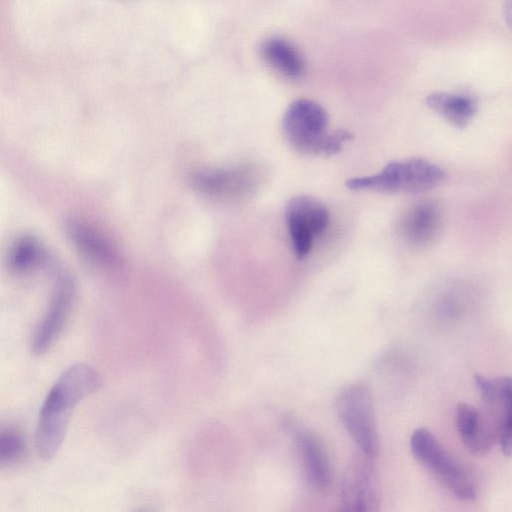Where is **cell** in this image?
I'll use <instances>...</instances> for the list:
<instances>
[{
  "label": "cell",
  "mask_w": 512,
  "mask_h": 512,
  "mask_svg": "<svg viewBox=\"0 0 512 512\" xmlns=\"http://www.w3.org/2000/svg\"><path fill=\"white\" fill-rule=\"evenodd\" d=\"M101 383L100 374L85 363L73 364L60 374L39 412L35 447L41 458L49 460L56 455L65 438L73 410Z\"/></svg>",
  "instance_id": "cell-1"
},
{
  "label": "cell",
  "mask_w": 512,
  "mask_h": 512,
  "mask_svg": "<svg viewBox=\"0 0 512 512\" xmlns=\"http://www.w3.org/2000/svg\"><path fill=\"white\" fill-rule=\"evenodd\" d=\"M328 123V114L320 104L301 98L287 107L282 129L287 142L296 151L332 156L339 153L353 136L343 129L328 131Z\"/></svg>",
  "instance_id": "cell-2"
},
{
  "label": "cell",
  "mask_w": 512,
  "mask_h": 512,
  "mask_svg": "<svg viewBox=\"0 0 512 512\" xmlns=\"http://www.w3.org/2000/svg\"><path fill=\"white\" fill-rule=\"evenodd\" d=\"M445 179L446 172L440 166L422 158H409L389 162L375 175L350 178L346 187L385 194L418 193L439 186Z\"/></svg>",
  "instance_id": "cell-3"
},
{
  "label": "cell",
  "mask_w": 512,
  "mask_h": 512,
  "mask_svg": "<svg viewBox=\"0 0 512 512\" xmlns=\"http://www.w3.org/2000/svg\"><path fill=\"white\" fill-rule=\"evenodd\" d=\"M414 458L423 465L456 498L474 501L476 486L467 471L447 452L434 434L417 428L410 438Z\"/></svg>",
  "instance_id": "cell-4"
},
{
  "label": "cell",
  "mask_w": 512,
  "mask_h": 512,
  "mask_svg": "<svg viewBox=\"0 0 512 512\" xmlns=\"http://www.w3.org/2000/svg\"><path fill=\"white\" fill-rule=\"evenodd\" d=\"M336 410L358 449L375 458L379 450V437L369 388L363 384L347 386L336 400Z\"/></svg>",
  "instance_id": "cell-5"
},
{
  "label": "cell",
  "mask_w": 512,
  "mask_h": 512,
  "mask_svg": "<svg viewBox=\"0 0 512 512\" xmlns=\"http://www.w3.org/2000/svg\"><path fill=\"white\" fill-rule=\"evenodd\" d=\"M374 457L360 450L347 464L340 485V509L373 512L380 505V484Z\"/></svg>",
  "instance_id": "cell-6"
},
{
  "label": "cell",
  "mask_w": 512,
  "mask_h": 512,
  "mask_svg": "<svg viewBox=\"0 0 512 512\" xmlns=\"http://www.w3.org/2000/svg\"><path fill=\"white\" fill-rule=\"evenodd\" d=\"M285 219L294 253L303 259L310 253L315 238L326 230L329 213L316 198L298 195L287 202Z\"/></svg>",
  "instance_id": "cell-7"
},
{
  "label": "cell",
  "mask_w": 512,
  "mask_h": 512,
  "mask_svg": "<svg viewBox=\"0 0 512 512\" xmlns=\"http://www.w3.org/2000/svg\"><path fill=\"white\" fill-rule=\"evenodd\" d=\"M191 184L208 196L236 198L250 194L255 189L257 175L249 165L204 168L192 174Z\"/></svg>",
  "instance_id": "cell-8"
},
{
  "label": "cell",
  "mask_w": 512,
  "mask_h": 512,
  "mask_svg": "<svg viewBox=\"0 0 512 512\" xmlns=\"http://www.w3.org/2000/svg\"><path fill=\"white\" fill-rule=\"evenodd\" d=\"M73 303L74 286L68 278H61L33 334L31 352L34 355L45 354L57 342L69 321Z\"/></svg>",
  "instance_id": "cell-9"
},
{
  "label": "cell",
  "mask_w": 512,
  "mask_h": 512,
  "mask_svg": "<svg viewBox=\"0 0 512 512\" xmlns=\"http://www.w3.org/2000/svg\"><path fill=\"white\" fill-rule=\"evenodd\" d=\"M444 227L440 206L433 201H422L411 206L400 221V234L415 248H425L436 242Z\"/></svg>",
  "instance_id": "cell-10"
},
{
  "label": "cell",
  "mask_w": 512,
  "mask_h": 512,
  "mask_svg": "<svg viewBox=\"0 0 512 512\" xmlns=\"http://www.w3.org/2000/svg\"><path fill=\"white\" fill-rule=\"evenodd\" d=\"M455 416L457 431L466 449L477 456L487 454L499 438L498 425L468 403H459Z\"/></svg>",
  "instance_id": "cell-11"
},
{
  "label": "cell",
  "mask_w": 512,
  "mask_h": 512,
  "mask_svg": "<svg viewBox=\"0 0 512 512\" xmlns=\"http://www.w3.org/2000/svg\"><path fill=\"white\" fill-rule=\"evenodd\" d=\"M290 431L307 480L318 489L327 488L332 479V469L323 443L304 427L290 424Z\"/></svg>",
  "instance_id": "cell-12"
},
{
  "label": "cell",
  "mask_w": 512,
  "mask_h": 512,
  "mask_svg": "<svg viewBox=\"0 0 512 512\" xmlns=\"http://www.w3.org/2000/svg\"><path fill=\"white\" fill-rule=\"evenodd\" d=\"M67 230L74 245L87 259L107 267L118 264L119 257L115 247L95 227L80 220H72Z\"/></svg>",
  "instance_id": "cell-13"
},
{
  "label": "cell",
  "mask_w": 512,
  "mask_h": 512,
  "mask_svg": "<svg viewBox=\"0 0 512 512\" xmlns=\"http://www.w3.org/2000/svg\"><path fill=\"white\" fill-rule=\"evenodd\" d=\"M264 61L280 75L288 79H299L306 71V63L300 51L289 40L271 36L260 45Z\"/></svg>",
  "instance_id": "cell-14"
},
{
  "label": "cell",
  "mask_w": 512,
  "mask_h": 512,
  "mask_svg": "<svg viewBox=\"0 0 512 512\" xmlns=\"http://www.w3.org/2000/svg\"><path fill=\"white\" fill-rule=\"evenodd\" d=\"M425 102L432 111L459 129L467 127L478 112L477 99L468 94L433 92Z\"/></svg>",
  "instance_id": "cell-15"
},
{
  "label": "cell",
  "mask_w": 512,
  "mask_h": 512,
  "mask_svg": "<svg viewBox=\"0 0 512 512\" xmlns=\"http://www.w3.org/2000/svg\"><path fill=\"white\" fill-rule=\"evenodd\" d=\"M43 251L39 243L24 237L13 244L9 252V267L16 273H25L34 268L42 259Z\"/></svg>",
  "instance_id": "cell-16"
},
{
  "label": "cell",
  "mask_w": 512,
  "mask_h": 512,
  "mask_svg": "<svg viewBox=\"0 0 512 512\" xmlns=\"http://www.w3.org/2000/svg\"><path fill=\"white\" fill-rule=\"evenodd\" d=\"M504 455L512 456V377L501 378L500 429L498 438Z\"/></svg>",
  "instance_id": "cell-17"
},
{
  "label": "cell",
  "mask_w": 512,
  "mask_h": 512,
  "mask_svg": "<svg viewBox=\"0 0 512 512\" xmlns=\"http://www.w3.org/2000/svg\"><path fill=\"white\" fill-rule=\"evenodd\" d=\"M26 443L22 433L14 427L0 431V463L10 465L19 461L25 453Z\"/></svg>",
  "instance_id": "cell-18"
},
{
  "label": "cell",
  "mask_w": 512,
  "mask_h": 512,
  "mask_svg": "<svg viewBox=\"0 0 512 512\" xmlns=\"http://www.w3.org/2000/svg\"><path fill=\"white\" fill-rule=\"evenodd\" d=\"M503 13L506 24L512 31V0L503 1Z\"/></svg>",
  "instance_id": "cell-19"
}]
</instances>
